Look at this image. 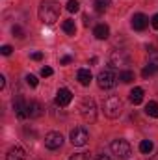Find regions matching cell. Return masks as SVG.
Here are the masks:
<instances>
[{
  "label": "cell",
  "mask_w": 158,
  "mask_h": 160,
  "mask_svg": "<svg viewBox=\"0 0 158 160\" xmlns=\"http://www.w3.org/2000/svg\"><path fill=\"white\" fill-rule=\"evenodd\" d=\"M158 73V60H153V62H149L145 67H143V71H141V75L147 78V77H151V75H155Z\"/></svg>",
  "instance_id": "17"
},
{
  "label": "cell",
  "mask_w": 158,
  "mask_h": 160,
  "mask_svg": "<svg viewBox=\"0 0 158 160\" xmlns=\"http://www.w3.org/2000/svg\"><path fill=\"white\" fill-rule=\"evenodd\" d=\"M128 62V56L125 54V50H114L112 52V65L119 67L121 63H126Z\"/></svg>",
  "instance_id": "13"
},
{
  "label": "cell",
  "mask_w": 158,
  "mask_h": 160,
  "mask_svg": "<svg viewBox=\"0 0 158 160\" xmlns=\"http://www.w3.org/2000/svg\"><path fill=\"white\" fill-rule=\"evenodd\" d=\"M13 110H15V114H17L19 119L28 118V102H24L22 97H17V99L13 101Z\"/></svg>",
  "instance_id": "8"
},
{
  "label": "cell",
  "mask_w": 158,
  "mask_h": 160,
  "mask_svg": "<svg viewBox=\"0 0 158 160\" xmlns=\"http://www.w3.org/2000/svg\"><path fill=\"white\" fill-rule=\"evenodd\" d=\"M80 116L87 123H93V121L97 119V104H95V101L91 97H86L82 101V104H80Z\"/></svg>",
  "instance_id": "4"
},
{
  "label": "cell",
  "mask_w": 158,
  "mask_h": 160,
  "mask_svg": "<svg viewBox=\"0 0 158 160\" xmlns=\"http://www.w3.org/2000/svg\"><path fill=\"white\" fill-rule=\"evenodd\" d=\"M102 110H104V116L110 118V119H116L123 114V102L117 95H108L102 102Z\"/></svg>",
  "instance_id": "2"
},
{
  "label": "cell",
  "mask_w": 158,
  "mask_h": 160,
  "mask_svg": "<svg viewBox=\"0 0 158 160\" xmlns=\"http://www.w3.org/2000/svg\"><path fill=\"white\" fill-rule=\"evenodd\" d=\"M24 158H26V153H24V149L19 147V145L11 147V149L7 151V155H6V160H24Z\"/></svg>",
  "instance_id": "11"
},
{
  "label": "cell",
  "mask_w": 158,
  "mask_h": 160,
  "mask_svg": "<svg viewBox=\"0 0 158 160\" xmlns=\"http://www.w3.org/2000/svg\"><path fill=\"white\" fill-rule=\"evenodd\" d=\"M151 24H153V28H156V30H158V13H156V15H153V19H151Z\"/></svg>",
  "instance_id": "31"
},
{
  "label": "cell",
  "mask_w": 158,
  "mask_h": 160,
  "mask_svg": "<svg viewBox=\"0 0 158 160\" xmlns=\"http://www.w3.org/2000/svg\"><path fill=\"white\" fill-rule=\"evenodd\" d=\"M71 62H73V58H71V56H63V58L60 60V63H62V65H67V63H71Z\"/></svg>",
  "instance_id": "30"
},
{
  "label": "cell",
  "mask_w": 158,
  "mask_h": 160,
  "mask_svg": "<svg viewBox=\"0 0 158 160\" xmlns=\"http://www.w3.org/2000/svg\"><path fill=\"white\" fill-rule=\"evenodd\" d=\"M4 86H6V78L0 77V89H4Z\"/></svg>",
  "instance_id": "32"
},
{
  "label": "cell",
  "mask_w": 158,
  "mask_h": 160,
  "mask_svg": "<svg viewBox=\"0 0 158 160\" xmlns=\"http://www.w3.org/2000/svg\"><path fill=\"white\" fill-rule=\"evenodd\" d=\"M147 24H149V19H147L143 13H136V15L132 17V28H134V30L141 32V30L147 28Z\"/></svg>",
  "instance_id": "10"
},
{
  "label": "cell",
  "mask_w": 158,
  "mask_h": 160,
  "mask_svg": "<svg viewBox=\"0 0 158 160\" xmlns=\"http://www.w3.org/2000/svg\"><path fill=\"white\" fill-rule=\"evenodd\" d=\"M87 140H89V132H87L86 127H75V128L71 130V143H73V145L82 147V145L87 143Z\"/></svg>",
  "instance_id": "6"
},
{
  "label": "cell",
  "mask_w": 158,
  "mask_h": 160,
  "mask_svg": "<svg viewBox=\"0 0 158 160\" xmlns=\"http://www.w3.org/2000/svg\"><path fill=\"white\" fill-rule=\"evenodd\" d=\"M37 15L43 24H54L60 19V4L56 0H41Z\"/></svg>",
  "instance_id": "1"
},
{
  "label": "cell",
  "mask_w": 158,
  "mask_h": 160,
  "mask_svg": "<svg viewBox=\"0 0 158 160\" xmlns=\"http://www.w3.org/2000/svg\"><path fill=\"white\" fill-rule=\"evenodd\" d=\"M26 84H28L30 88H37V78H36L34 75H26Z\"/></svg>",
  "instance_id": "25"
},
{
  "label": "cell",
  "mask_w": 158,
  "mask_h": 160,
  "mask_svg": "<svg viewBox=\"0 0 158 160\" xmlns=\"http://www.w3.org/2000/svg\"><path fill=\"white\" fill-rule=\"evenodd\" d=\"M11 50H13V48H11L9 45H2V47H0V54H2V56H9Z\"/></svg>",
  "instance_id": "27"
},
{
  "label": "cell",
  "mask_w": 158,
  "mask_h": 160,
  "mask_svg": "<svg viewBox=\"0 0 158 160\" xmlns=\"http://www.w3.org/2000/svg\"><path fill=\"white\" fill-rule=\"evenodd\" d=\"M78 9H80V2H78V0H69V2H67V11L77 13Z\"/></svg>",
  "instance_id": "23"
},
{
  "label": "cell",
  "mask_w": 158,
  "mask_h": 160,
  "mask_svg": "<svg viewBox=\"0 0 158 160\" xmlns=\"http://www.w3.org/2000/svg\"><path fill=\"white\" fill-rule=\"evenodd\" d=\"M62 28H63V32H65L67 36H75V34H77V24H75V21H71V19L63 21Z\"/></svg>",
  "instance_id": "18"
},
{
  "label": "cell",
  "mask_w": 158,
  "mask_h": 160,
  "mask_svg": "<svg viewBox=\"0 0 158 160\" xmlns=\"http://www.w3.org/2000/svg\"><path fill=\"white\" fill-rule=\"evenodd\" d=\"M119 80H121L123 84H130V82L134 80V73H132V71H121V73H119Z\"/></svg>",
  "instance_id": "22"
},
{
  "label": "cell",
  "mask_w": 158,
  "mask_h": 160,
  "mask_svg": "<svg viewBox=\"0 0 158 160\" xmlns=\"http://www.w3.org/2000/svg\"><path fill=\"white\" fill-rule=\"evenodd\" d=\"M69 160H93V158H91L89 153H75Z\"/></svg>",
  "instance_id": "24"
},
{
  "label": "cell",
  "mask_w": 158,
  "mask_h": 160,
  "mask_svg": "<svg viewBox=\"0 0 158 160\" xmlns=\"http://www.w3.org/2000/svg\"><path fill=\"white\" fill-rule=\"evenodd\" d=\"M63 145V136L60 132H48L45 136V147L50 149V151H56Z\"/></svg>",
  "instance_id": "7"
},
{
  "label": "cell",
  "mask_w": 158,
  "mask_h": 160,
  "mask_svg": "<svg viewBox=\"0 0 158 160\" xmlns=\"http://www.w3.org/2000/svg\"><path fill=\"white\" fill-rule=\"evenodd\" d=\"M116 82H117V77L114 75L112 69H104L97 75V84L101 89H112L116 86Z\"/></svg>",
  "instance_id": "5"
},
{
  "label": "cell",
  "mask_w": 158,
  "mask_h": 160,
  "mask_svg": "<svg viewBox=\"0 0 158 160\" xmlns=\"http://www.w3.org/2000/svg\"><path fill=\"white\" fill-rule=\"evenodd\" d=\"M97 160H112V158H110L108 155H101V157H99V158H97Z\"/></svg>",
  "instance_id": "33"
},
{
  "label": "cell",
  "mask_w": 158,
  "mask_h": 160,
  "mask_svg": "<svg viewBox=\"0 0 158 160\" xmlns=\"http://www.w3.org/2000/svg\"><path fill=\"white\" fill-rule=\"evenodd\" d=\"M153 149H155V143H153L151 140H141V142H140V151H141L143 155H149Z\"/></svg>",
  "instance_id": "21"
},
{
  "label": "cell",
  "mask_w": 158,
  "mask_h": 160,
  "mask_svg": "<svg viewBox=\"0 0 158 160\" xmlns=\"http://www.w3.org/2000/svg\"><path fill=\"white\" fill-rule=\"evenodd\" d=\"M11 32H13V36H15V38H19V39H22V38H24V32H22V28H21V26H13V30H11Z\"/></svg>",
  "instance_id": "26"
},
{
  "label": "cell",
  "mask_w": 158,
  "mask_h": 160,
  "mask_svg": "<svg viewBox=\"0 0 158 160\" xmlns=\"http://www.w3.org/2000/svg\"><path fill=\"white\" fill-rule=\"evenodd\" d=\"M93 36H95L97 39H101V41L108 39V36H110V28H108L106 24H97V26L93 28Z\"/></svg>",
  "instance_id": "12"
},
{
  "label": "cell",
  "mask_w": 158,
  "mask_h": 160,
  "mask_svg": "<svg viewBox=\"0 0 158 160\" xmlns=\"http://www.w3.org/2000/svg\"><path fill=\"white\" fill-rule=\"evenodd\" d=\"M128 99H130L132 104H140V102L143 101V89H141V88H134V89L130 91Z\"/></svg>",
  "instance_id": "16"
},
{
  "label": "cell",
  "mask_w": 158,
  "mask_h": 160,
  "mask_svg": "<svg viewBox=\"0 0 158 160\" xmlns=\"http://www.w3.org/2000/svg\"><path fill=\"white\" fill-rule=\"evenodd\" d=\"M77 80H78L82 86H89L91 80H93L91 71H89V69H78V73H77Z\"/></svg>",
  "instance_id": "14"
},
{
  "label": "cell",
  "mask_w": 158,
  "mask_h": 160,
  "mask_svg": "<svg viewBox=\"0 0 158 160\" xmlns=\"http://www.w3.org/2000/svg\"><path fill=\"white\" fill-rule=\"evenodd\" d=\"M153 160H158V158H153Z\"/></svg>",
  "instance_id": "34"
},
{
  "label": "cell",
  "mask_w": 158,
  "mask_h": 160,
  "mask_svg": "<svg viewBox=\"0 0 158 160\" xmlns=\"http://www.w3.org/2000/svg\"><path fill=\"white\" fill-rule=\"evenodd\" d=\"M110 149H112V153L117 157V160H128L130 158V155H132V149H130V143L126 142V140H114L112 143H110Z\"/></svg>",
  "instance_id": "3"
},
{
  "label": "cell",
  "mask_w": 158,
  "mask_h": 160,
  "mask_svg": "<svg viewBox=\"0 0 158 160\" xmlns=\"http://www.w3.org/2000/svg\"><path fill=\"white\" fill-rule=\"evenodd\" d=\"M43 114V108L37 101H30L28 102V118H39Z\"/></svg>",
  "instance_id": "15"
},
{
  "label": "cell",
  "mask_w": 158,
  "mask_h": 160,
  "mask_svg": "<svg viewBox=\"0 0 158 160\" xmlns=\"http://www.w3.org/2000/svg\"><path fill=\"white\" fill-rule=\"evenodd\" d=\"M145 114H147L149 118H158V102L149 101L147 106H145Z\"/></svg>",
  "instance_id": "19"
},
{
  "label": "cell",
  "mask_w": 158,
  "mask_h": 160,
  "mask_svg": "<svg viewBox=\"0 0 158 160\" xmlns=\"http://www.w3.org/2000/svg\"><path fill=\"white\" fill-rule=\"evenodd\" d=\"M52 73H54V71H52L50 67H43V69H41V77H52Z\"/></svg>",
  "instance_id": "28"
},
{
  "label": "cell",
  "mask_w": 158,
  "mask_h": 160,
  "mask_svg": "<svg viewBox=\"0 0 158 160\" xmlns=\"http://www.w3.org/2000/svg\"><path fill=\"white\" fill-rule=\"evenodd\" d=\"M110 2H112V0H95V2H93V8H95L97 13H104V11L108 9Z\"/></svg>",
  "instance_id": "20"
},
{
  "label": "cell",
  "mask_w": 158,
  "mask_h": 160,
  "mask_svg": "<svg viewBox=\"0 0 158 160\" xmlns=\"http://www.w3.org/2000/svg\"><path fill=\"white\" fill-rule=\"evenodd\" d=\"M32 60H36V62H39V60H43V52H32V56H30Z\"/></svg>",
  "instance_id": "29"
},
{
  "label": "cell",
  "mask_w": 158,
  "mask_h": 160,
  "mask_svg": "<svg viewBox=\"0 0 158 160\" xmlns=\"http://www.w3.org/2000/svg\"><path fill=\"white\" fill-rule=\"evenodd\" d=\"M73 101V93L69 91V89H60L58 93H56V99H54V102L58 104V106H67L69 102Z\"/></svg>",
  "instance_id": "9"
}]
</instances>
